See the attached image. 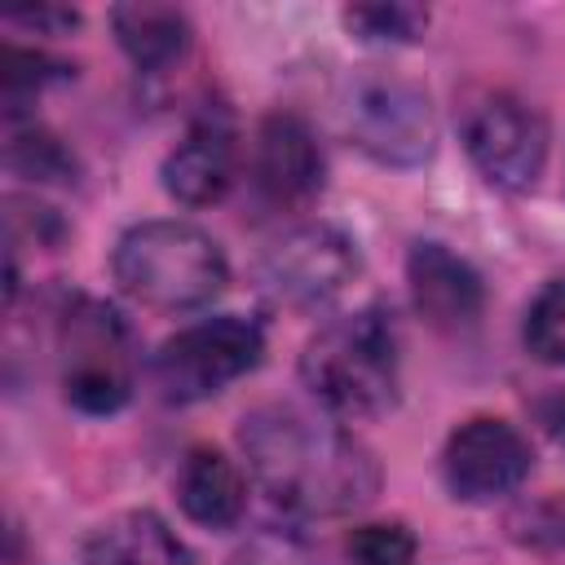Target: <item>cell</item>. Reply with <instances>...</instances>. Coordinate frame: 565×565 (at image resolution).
<instances>
[{
	"mask_svg": "<svg viewBox=\"0 0 565 565\" xmlns=\"http://www.w3.org/2000/svg\"><path fill=\"white\" fill-rule=\"evenodd\" d=\"M238 446L256 486L287 512L344 516L380 490L375 455L340 424L296 406H260L243 415Z\"/></svg>",
	"mask_w": 565,
	"mask_h": 565,
	"instance_id": "6da1fadb",
	"label": "cell"
},
{
	"mask_svg": "<svg viewBox=\"0 0 565 565\" xmlns=\"http://www.w3.org/2000/svg\"><path fill=\"white\" fill-rule=\"evenodd\" d=\"M305 388L335 415H380L397 397V331L380 309L327 322L300 353Z\"/></svg>",
	"mask_w": 565,
	"mask_h": 565,
	"instance_id": "7a4b0ae2",
	"label": "cell"
},
{
	"mask_svg": "<svg viewBox=\"0 0 565 565\" xmlns=\"http://www.w3.org/2000/svg\"><path fill=\"white\" fill-rule=\"evenodd\" d=\"M230 278L225 252L190 221L132 225L115 247V282L150 309H199Z\"/></svg>",
	"mask_w": 565,
	"mask_h": 565,
	"instance_id": "3957f363",
	"label": "cell"
},
{
	"mask_svg": "<svg viewBox=\"0 0 565 565\" xmlns=\"http://www.w3.org/2000/svg\"><path fill=\"white\" fill-rule=\"evenodd\" d=\"M62 388L79 411H115L132 393V335L110 305L79 300L57 327Z\"/></svg>",
	"mask_w": 565,
	"mask_h": 565,
	"instance_id": "277c9868",
	"label": "cell"
},
{
	"mask_svg": "<svg viewBox=\"0 0 565 565\" xmlns=\"http://www.w3.org/2000/svg\"><path fill=\"white\" fill-rule=\"evenodd\" d=\"M260 353L265 335L252 318H207L163 340V349L154 353V384L168 402H203L238 375H247L260 362Z\"/></svg>",
	"mask_w": 565,
	"mask_h": 565,
	"instance_id": "5b68a950",
	"label": "cell"
},
{
	"mask_svg": "<svg viewBox=\"0 0 565 565\" xmlns=\"http://www.w3.org/2000/svg\"><path fill=\"white\" fill-rule=\"evenodd\" d=\"M344 119H349L353 141L371 159L397 163V168L428 159L433 137H437L428 93L415 79H402L388 71H371V75L353 79Z\"/></svg>",
	"mask_w": 565,
	"mask_h": 565,
	"instance_id": "8992f818",
	"label": "cell"
},
{
	"mask_svg": "<svg viewBox=\"0 0 565 565\" xmlns=\"http://www.w3.org/2000/svg\"><path fill=\"white\" fill-rule=\"evenodd\" d=\"M463 146L499 190H530L547 163V124L512 93H486L463 115Z\"/></svg>",
	"mask_w": 565,
	"mask_h": 565,
	"instance_id": "52a82bcc",
	"label": "cell"
},
{
	"mask_svg": "<svg viewBox=\"0 0 565 565\" xmlns=\"http://www.w3.org/2000/svg\"><path fill=\"white\" fill-rule=\"evenodd\" d=\"M358 274V252L335 225H296L260 256L265 291L287 309L331 305Z\"/></svg>",
	"mask_w": 565,
	"mask_h": 565,
	"instance_id": "ba28073f",
	"label": "cell"
},
{
	"mask_svg": "<svg viewBox=\"0 0 565 565\" xmlns=\"http://www.w3.org/2000/svg\"><path fill=\"white\" fill-rule=\"evenodd\" d=\"M441 472H446V486L455 490V499L490 503L530 477V441L508 419L477 415L450 433Z\"/></svg>",
	"mask_w": 565,
	"mask_h": 565,
	"instance_id": "9c48e42d",
	"label": "cell"
},
{
	"mask_svg": "<svg viewBox=\"0 0 565 565\" xmlns=\"http://www.w3.org/2000/svg\"><path fill=\"white\" fill-rule=\"evenodd\" d=\"M256 185L278 207H300L322 190V150L300 115L274 110L256 132Z\"/></svg>",
	"mask_w": 565,
	"mask_h": 565,
	"instance_id": "30bf717a",
	"label": "cell"
},
{
	"mask_svg": "<svg viewBox=\"0 0 565 565\" xmlns=\"http://www.w3.org/2000/svg\"><path fill=\"white\" fill-rule=\"evenodd\" d=\"M406 278H411V300L415 309L437 327V331H459L472 327L481 318L486 305V287L477 278V269L455 256L441 243H415L411 260H406Z\"/></svg>",
	"mask_w": 565,
	"mask_h": 565,
	"instance_id": "8fae6325",
	"label": "cell"
},
{
	"mask_svg": "<svg viewBox=\"0 0 565 565\" xmlns=\"http://www.w3.org/2000/svg\"><path fill=\"white\" fill-rule=\"evenodd\" d=\"M234 181V132L221 119H199L163 159V190L185 207L216 203Z\"/></svg>",
	"mask_w": 565,
	"mask_h": 565,
	"instance_id": "7c38bea8",
	"label": "cell"
},
{
	"mask_svg": "<svg viewBox=\"0 0 565 565\" xmlns=\"http://www.w3.org/2000/svg\"><path fill=\"white\" fill-rule=\"evenodd\" d=\"M177 503L190 521L207 525V530H230L238 516H243V503H247V486H243V472L221 455V450H190L181 459V472H177Z\"/></svg>",
	"mask_w": 565,
	"mask_h": 565,
	"instance_id": "4fadbf2b",
	"label": "cell"
},
{
	"mask_svg": "<svg viewBox=\"0 0 565 565\" xmlns=\"http://www.w3.org/2000/svg\"><path fill=\"white\" fill-rule=\"evenodd\" d=\"M88 565H190L185 543L154 512H119L84 543Z\"/></svg>",
	"mask_w": 565,
	"mask_h": 565,
	"instance_id": "5bb4252c",
	"label": "cell"
},
{
	"mask_svg": "<svg viewBox=\"0 0 565 565\" xmlns=\"http://www.w3.org/2000/svg\"><path fill=\"white\" fill-rule=\"evenodd\" d=\"M110 22H115V35H119L124 53L146 71H159V66L177 62L190 44V22L172 4H146V0L141 4H119L110 13Z\"/></svg>",
	"mask_w": 565,
	"mask_h": 565,
	"instance_id": "9a60e30c",
	"label": "cell"
},
{
	"mask_svg": "<svg viewBox=\"0 0 565 565\" xmlns=\"http://www.w3.org/2000/svg\"><path fill=\"white\" fill-rule=\"evenodd\" d=\"M4 159H9V168L18 172V177H31V181H66L71 172H75V159H71V150L53 137V132H44V128H26V132H9V146H4Z\"/></svg>",
	"mask_w": 565,
	"mask_h": 565,
	"instance_id": "2e32d148",
	"label": "cell"
},
{
	"mask_svg": "<svg viewBox=\"0 0 565 565\" xmlns=\"http://www.w3.org/2000/svg\"><path fill=\"white\" fill-rule=\"evenodd\" d=\"M525 344L539 362L565 366V282H547L525 313Z\"/></svg>",
	"mask_w": 565,
	"mask_h": 565,
	"instance_id": "e0dca14e",
	"label": "cell"
},
{
	"mask_svg": "<svg viewBox=\"0 0 565 565\" xmlns=\"http://www.w3.org/2000/svg\"><path fill=\"white\" fill-rule=\"evenodd\" d=\"M344 22L362 35V40H388V44H411L424 35L428 13L419 4H353L344 13Z\"/></svg>",
	"mask_w": 565,
	"mask_h": 565,
	"instance_id": "ac0fdd59",
	"label": "cell"
},
{
	"mask_svg": "<svg viewBox=\"0 0 565 565\" xmlns=\"http://www.w3.org/2000/svg\"><path fill=\"white\" fill-rule=\"evenodd\" d=\"M349 556H353V565H411L415 561V534L397 521L358 525L349 534Z\"/></svg>",
	"mask_w": 565,
	"mask_h": 565,
	"instance_id": "d6986e66",
	"label": "cell"
},
{
	"mask_svg": "<svg viewBox=\"0 0 565 565\" xmlns=\"http://www.w3.org/2000/svg\"><path fill=\"white\" fill-rule=\"evenodd\" d=\"M53 79H66V66L44 57V53H22V49H4V62H0V84H4V102L18 106L22 93H40L44 84Z\"/></svg>",
	"mask_w": 565,
	"mask_h": 565,
	"instance_id": "ffe728a7",
	"label": "cell"
},
{
	"mask_svg": "<svg viewBox=\"0 0 565 565\" xmlns=\"http://www.w3.org/2000/svg\"><path fill=\"white\" fill-rule=\"evenodd\" d=\"M512 534L539 547H565V494H547L539 503H525L512 521Z\"/></svg>",
	"mask_w": 565,
	"mask_h": 565,
	"instance_id": "44dd1931",
	"label": "cell"
},
{
	"mask_svg": "<svg viewBox=\"0 0 565 565\" xmlns=\"http://www.w3.org/2000/svg\"><path fill=\"white\" fill-rule=\"evenodd\" d=\"M13 22H26V26H57V31H66V26H75L79 18L71 13V9H26V13H13Z\"/></svg>",
	"mask_w": 565,
	"mask_h": 565,
	"instance_id": "7402d4cb",
	"label": "cell"
},
{
	"mask_svg": "<svg viewBox=\"0 0 565 565\" xmlns=\"http://www.w3.org/2000/svg\"><path fill=\"white\" fill-rule=\"evenodd\" d=\"M552 428H556V437H561V446H565V406H561V415L552 419Z\"/></svg>",
	"mask_w": 565,
	"mask_h": 565,
	"instance_id": "603a6c76",
	"label": "cell"
}]
</instances>
